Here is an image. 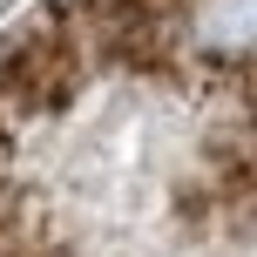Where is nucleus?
<instances>
[{"label": "nucleus", "mask_w": 257, "mask_h": 257, "mask_svg": "<svg viewBox=\"0 0 257 257\" xmlns=\"http://www.w3.org/2000/svg\"><path fill=\"white\" fill-rule=\"evenodd\" d=\"M176 34L190 54L217 68H250L257 61V0H183Z\"/></svg>", "instance_id": "nucleus-1"}]
</instances>
